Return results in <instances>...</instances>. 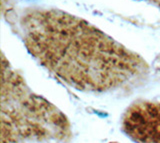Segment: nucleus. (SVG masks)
<instances>
[{
  "mask_svg": "<svg viewBox=\"0 0 160 143\" xmlns=\"http://www.w3.org/2000/svg\"><path fill=\"white\" fill-rule=\"evenodd\" d=\"M121 130L136 143H160V100H137L121 116Z\"/></svg>",
  "mask_w": 160,
  "mask_h": 143,
  "instance_id": "3",
  "label": "nucleus"
},
{
  "mask_svg": "<svg viewBox=\"0 0 160 143\" xmlns=\"http://www.w3.org/2000/svg\"><path fill=\"white\" fill-rule=\"evenodd\" d=\"M1 143H68L71 123L53 103L34 93L1 56Z\"/></svg>",
  "mask_w": 160,
  "mask_h": 143,
  "instance_id": "2",
  "label": "nucleus"
},
{
  "mask_svg": "<svg viewBox=\"0 0 160 143\" xmlns=\"http://www.w3.org/2000/svg\"><path fill=\"white\" fill-rule=\"evenodd\" d=\"M11 23L35 60L76 90L117 91L134 85L149 72L139 54L67 12L30 8Z\"/></svg>",
  "mask_w": 160,
  "mask_h": 143,
  "instance_id": "1",
  "label": "nucleus"
}]
</instances>
